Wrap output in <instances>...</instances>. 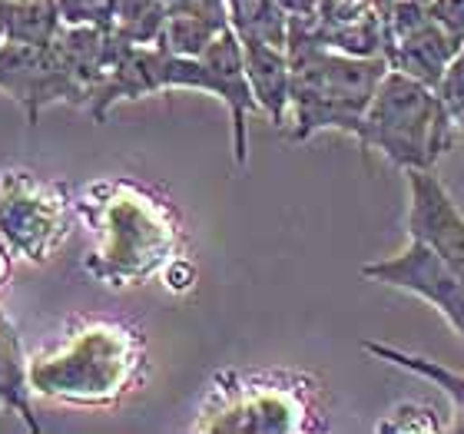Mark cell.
<instances>
[{
	"label": "cell",
	"mask_w": 464,
	"mask_h": 434,
	"mask_svg": "<svg viewBox=\"0 0 464 434\" xmlns=\"http://www.w3.org/2000/svg\"><path fill=\"white\" fill-rule=\"evenodd\" d=\"M97 246L83 269L103 285H140L179 259V216L173 203L136 179H100L73 196Z\"/></svg>",
	"instance_id": "1"
},
{
	"label": "cell",
	"mask_w": 464,
	"mask_h": 434,
	"mask_svg": "<svg viewBox=\"0 0 464 434\" xmlns=\"http://www.w3.org/2000/svg\"><path fill=\"white\" fill-rule=\"evenodd\" d=\"M143 371V338L126 322L77 319L44 355L27 362L30 391L67 405H113Z\"/></svg>",
	"instance_id": "2"
},
{
	"label": "cell",
	"mask_w": 464,
	"mask_h": 434,
	"mask_svg": "<svg viewBox=\"0 0 464 434\" xmlns=\"http://www.w3.org/2000/svg\"><path fill=\"white\" fill-rule=\"evenodd\" d=\"M289 63L292 140L302 143L322 130H342L358 140L368 103L388 73V60L358 57V53L325 47L305 34H289Z\"/></svg>",
	"instance_id": "3"
},
{
	"label": "cell",
	"mask_w": 464,
	"mask_h": 434,
	"mask_svg": "<svg viewBox=\"0 0 464 434\" xmlns=\"http://www.w3.org/2000/svg\"><path fill=\"white\" fill-rule=\"evenodd\" d=\"M455 143V120L435 87L388 67L368 103L358 146L378 149L398 169H431Z\"/></svg>",
	"instance_id": "4"
},
{
	"label": "cell",
	"mask_w": 464,
	"mask_h": 434,
	"mask_svg": "<svg viewBox=\"0 0 464 434\" xmlns=\"http://www.w3.org/2000/svg\"><path fill=\"white\" fill-rule=\"evenodd\" d=\"M325 428L319 388L292 371H223L193 431H315Z\"/></svg>",
	"instance_id": "5"
},
{
	"label": "cell",
	"mask_w": 464,
	"mask_h": 434,
	"mask_svg": "<svg viewBox=\"0 0 464 434\" xmlns=\"http://www.w3.org/2000/svg\"><path fill=\"white\" fill-rule=\"evenodd\" d=\"M73 196L24 169L0 173V239L30 262H47L70 236Z\"/></svg>",
	"instance_id": "6"
},
{
	"label": "cell",
	"mask_w": 464,
	"mask_h": 434,
	"mask_svg": "<svg viewBox=\"0 0 464 434\" xmlns=\"http://www.w3.org/2000/svg\"><path fill=\"white\" fill-rule=\"evenodd\" d=\"M169 53V50H166ZM169 90H203L226 103L232 116V153L236 163H246V120L259 110L252 97L249 77H246V57H242V40L232 27L219 30L209 47L199 57H166V93Z\"/></svg>",
	"instance_id": "7"
},
{
	"label": "cell",
	"mask_w": 464,
	"mask_h": 434,
	"mask_svg": "<svg viewBox=\"0 0 464 434\" xmlns=\"http://www.w3.org/2000/svg\"><path fill=\"white\" fill-rule=\"evenodd\" d=\"M0 93H7L30 126H37L40 113L47 107L67 103L83 110L77 83L70 80L63 60L53 43H0Z\"/></svg>",
	"instance_id": "8"
},
{
	"label": "cell",
	"mask_w": 464,
	"mask_h": 434,
	"mask_svg": "<svg viewBox=\"0 0 464 434\" xmlns=\"http://www.w3.org/2000/svg\"><path fill=\"white\" fill-rule=\"evenodd\" d=\"M362 275L382 282L388 289L408 292V295L428 302L431 309L445 315V322L455 328V335L464 342V282L438 259L435 252L428 249L425 242L408 236L405 249L388 256V259L362 265Z\"/></svg>",
	"instance_id": "9"
},
{
	"label": "cell",
	"mask_w": 464,
	"mask_h": 434,
	"mask_svg": "<svg viewBox=\"0 0 464 434\" xmlns=\"http://www.w3.org/2000/svg\"><path fill=\"white\" fill-rule=\"evenodd\" d=\"M408 236L464 282V216L435 169H408Z\"/></svg>",
	"instance_id": "10"
},
{
	"label": "cell",
	"mask_w": 464,
	"mask_h": 434,
	"mask_svg": "<svg viewBox=\"0 0 464 434\" xmlns=\"http://www.w3.org/2000/svg\"><path fill=\"white\" fill-rule=\"evenodd\" d=\"M242 40V57H246V77H249L252 97L259 110L276 126L289 123V93H292V63L289 47H276L266 40Z\"/></svg>",
	"instance_id": "11"
},
{
	"label": "cell",
	"mask_w": 464,
	"mask_h": 434,
	"mask_svg": "<svg viewBox=\"0 0 464 434\" xmlns=\"http://www.w3.org/2000/svg\"><path fill=\"white\" fill-rule=\"evenodd\" d=\"M365 352L375 355L378 362H385V365H395V368H401V371H411V375H418V378L435 381V385L445 391L448 401H451V415H455L451 431H464V375L461 371H451V368L435 362V358L415 355V352H405V348H395V345H382V342H365Z\"/></svg>",
	"instance_id": "12"
},
{
	"label": "cell",
	"mask_w": 464,
	"mask_h": 434,
	"mask_svg": "<svg viewBox=\"0 0 464 434\" xmlns=\"http://www.w3.org/2000/svg\"><path fill=\"white\" fill-rule=\"evenodd\" d=\"M30 381H27V355L17 338V328L0 312V405L17 411L30 431H40L37 418L30 411Z\"/></svg>",
	"instance_id": "13"
},
{
	"label": "cell",
	"mask_w": 464,
	"mask_h": 434,
	"mask_svg": "<svg viewBox=\"0 0 464 434\" xmlns=\"http://www.w3.org/2000/svg\"><path fill=\"white\" fill-rule=\"evenodd\" d=\"M63 30L57 0H4V40L53 43Z\"/></svg>",
	"instance_id": "14"
},
{
	"label": "cell",
	"mask_w": 464,
	"mask_h": 434,
	"mask_svg": "<svg viewBox=\"0 0 464 434\" xmlns=\"http://www.w3.org/2000/svg\"><path fill=\"white\" fill-rule=\"evenodd\" d=\"M229 27L239 37L266 40L276 47H289V14L279 0H226Z\"/></svg>",
	"instance_id": "15"
},
{
	"label": "cell",
	"mask_w": 464,
	"mask_h": 434,
	"mask_svg": "<svg viewBox=\"0 0 464 434\" xmlns=\"http://www.w3.org/2000/svg\"><path fill=\"white\" fill-rule=\"evenodd\" d=\"M166 17L169 10L163 0H116L110 27L126 43H160Z\"/></svg>",
	"instance_id": "16"
},
{
	"label": "cell",
	"mask_w": 464,
	"mask_h": 434,
	"mask_svg": "<svg viewBox=\"0 0 464 434\" xmlns=\"http://www.w3.org/2000/svg\"><path fill=\"white\" fill-rule=\"evenodd\" d=\"M226 27H229V20H216L206 14H169L156 47L179 53V57H199L209 47V40Z\"/></svg>",
	"instance_id": "17"
},
{
	"label": "cell",
	"mask_w": 464,
	"mask_h": 434,
	"mask_svg": "<svg viewBox=\"0 0 464 434\" xmlns=\"http://www.w3.org/2000/svg\"><path fill=\"white\" fill-rule=\"evenodd\" d=\"M438 97H441V103L448 107L455 126L464 130V43L458 47V53L445 67V77L438 83Z\"/></svg>",
	"instance_id": "18"
},
{
	"label": "cell",
	"mask_w": 464,
	"mask_h": 434,
	"mask_svg": "<svg viewBox=\"0 0 464 434\" xmlns=\"http://www.w3.org/2000/svg\"><path fill=\"white\" fill-rule=\"evenodd\" d=\"M63 24H107L113 17L116 0H57Z\"/></svg>",
	"instance_id": "19"
},
{
	"label": "cell",
	"mask_w": 464,
	"mask_h": 434,
	"mask_svg": "<svg viewBox=\"0 0 464 434\" xmlns=\"http://www.w3.org/2000/svg\"><path fill=\"white\" fill-rule=\"evenodd\" d=\"M428 10H431V17L438 20V27L445 30L448 37L461 47L464 43V0H431Z\"/></svg>",
	"instance_id": "20"
},
{
	"label": "cell",
	"mask_w": 464,
	"mask_h": 434,
	"mask_svg": "<svg viewBox=\"0 0 464 434\" xmlns=\"http://www.w3.org/2000/svg\"><path fill=\"white\" fill-rule=\"evenodd\" d=\"M10 259H14V252L4 239H0V285H7L10 279Z\"/></svg>",
	"instance_id": "21"
},
{
	"label": "cell",
	"mask_w": 464,
	"mask_h": 434,
	"mask_svg": "<svg viewBox=\"0 0 464 434\" xmlns=\"http://www.w3.org/2000/svg\"><path fill=\"white\" fill-rule=\"evenodd\" d=\"M0 43H4V0H0Z\"/></svg>",
	"instance_id": "22"
}]
</instances>
